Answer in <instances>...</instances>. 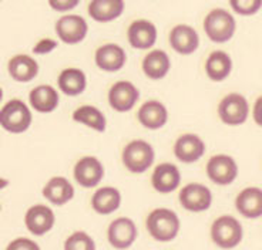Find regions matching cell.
<instances>
[{"instance_id": "20", "label": "cell", "mask_w": 262, "mask_h": 250, "mask_svg": "<svg viewBox=\"0 0 262 250\" xmlns=\"http://www.w3.org/2000/svg\"><path fill=\"white\" fill-rule=\"evenodd\" d=\"M235 208L247 219H256L262 216V189L256 186L245 188L238 193Z\"/></svg>"}, {"instance_id": "24", "label": "cell", "mask_w": 262, "mask_h": 250, "mask_svg": "<svg viewBox=\"0 0 262 250\" xmlns=\"http://www.w3.org/2000/svg\"><path fill=\"white\" fill-rule=\"evenodd\" d=\"M123 0H93L89 5V14L93 20L100 23H108L118 19L124 12Z\"/></svg>"}, {"instance_id": "17", "label": "cell", "mask_w": 262, "mask_h": 250, "mask_svg": "<svg viewBox=\"0 0 262 250\" xmlns=\"http://www.w3.org/2000/svg\"><path fill=\"white\" fill-rule=\"evenodd\" d=\"M181 184V173L177 165L163 162L156 166L151 175V185L160 193H170Z\"/></svg>"}, {"instance_id": "23", "label": "cell", "mask_w": 262, "mask_h": 250, "mask_svg": "<svg viewBox=\"0 0 262 250\" xmlns=\"http://www.w3.org/2000/svg\"><path fill=\"white\" fill-rule=\"evenodd\" d=\"M43 196L54 206H63L74 197V186L64 177H53L43 188Z\"/></svg>"}, {"instance_id": "5", "label": "cell", "mask_w": 262, "mask_h": 250, "mask_svg": "<svg viewBox=\"0 0 262 250\" xmlns=\"http://www.w3.org/2000/svg\"><path fill=\"white\" fill-rule=\"evenodd\" d=\"M156 158V152L144 139H134L125 145L121 159L131 173H144L150 168Z\"/></svg>"}, {"instance_id": "32", "label": "cell", "mask_w": 262, "mask_h": 250, "mask_svg": "<svg viewBox=\"0 0 262 250\" xmlns=\"http://www.w3.org/2000/svg\"><path fill=\"white\" fill-rule=\"evenodd\" d=\"M6 250H41L34 240L29 237H17L7 244Z\"/></svg>"}, {"instance_id": "26", "label": "cell", "mask_w": 262, "mask_h": 250, "mask_svg": "<svg viewBox=\"0 0 262 250\" xmlns=\"http://www.w3.org/2000/svg\"><path fill=\"white\" fill-rule=\"evenodd\" d=\"M121 205V193L117 188L103 186L94 192L92 196V206L98 215H110Z\"/></svg>"}, {"instance_id": "8", "label": "cell", "mask_w": 262, "mask_h": 250, "mask_svg": "<svg viewBox=\"0 0 262 250\" xmlns=\"http://www.w3.org/2000/svg\"><path fill=\"white\" fill-rule=\"evenodd\" d=\"M89 24L79 14H64L56 21V34L66 44H77L85 39Z\"/></svg>"}, {"instance_id": "35", "label": "cell", "mask_w": 262, "mask_h": 250, "mask_svg": "<svg viewBox=\"0 0 262 250\" xmlns=\"http://www.w3.org/2000/svg\"><path fill=\"white\" fill-rule=\"evenodd\" d=\"M252 117H254V121L256 124L262 127V95L259 98L256 99L255 104H254V108H252Z\"/></svg>"}, {"instance_id": "27", "label": "cell", "mask_w": 262, "mask_h": 250, "mask_svg": "<svg viewBox=\"0 0 262 250\" xmlns=\"http://www.w3.org/2000/svg\"><path fill=\"white\" fill-rule=\"evenodd\" d=\"M231 70H232V60L229 57V54L223 50L212 52L205 61V72L211 81L220 83L228 79Z\"/></svg>"}, {"instance_id": "10", "label": "cell", "mask_w": 262, "mask_h": 250, "mask_svg": "<svg viewBox=\"0 0 262 250\" xmlns=\"http://www.w3.org/2000/svg\"><path fill=\"white\" fill-rule=\"evenodd\" d=\"M178 201L184 209L190 212H204L210 209L212 204V193L210 188L203 184H188L184 186L180 195Z\"/></svg>"}, {"instance_id": "21", "label": "cell", "mask_w": 262, "mask_h": 250, "mask_svg": "<svg viewBox=\"0 0 262 250\" xmlns=\"http://www.w3.org/2000/svg\"><path fill=\"white\" fill-rule=\"evenodd\" d=\"M29 101L34 111L41 114L53 112L59 107L60 97L57 90L49 84H41L33 88L29 94Z\"/></svg>"}, {"instance_id": "3", "label": "cell", "mask_w": 262, "mask_h": 250, "mask_svg": "<svg viewBox=\"0 0 262 250\" xmlns=\"http://www.w3.org/2000/svg\"><path fill=\"white\" fill-rule=\"evenodd\" d=\"M236 21L225 9H214L204 19V32L214 43H227L234 37Z\"/></svg>"}, {"instance_id": "4", "label": "cell", "mask_w": 262, "mask_h": 250, "mask_svg": "<svg viewBox=\"0 0 262 250\" xmlns=\"http://www.w3.org/2000/svg\"><path fill=\"white\" fill-rule=\"evenodd\" d=\"M243 236V224L229 215L216 217L211 226V239L221 249H234L241 243Z\"/></svg>"}, {"instance_id": "6", "label": "cell", "mask_w": 262, "mask_h": 250, "mask_svg": "<svg viewBox=\"0 0 262 250\" xmlns=\"http://www.w3.org/2000/svg\"><path fill=\"white\" fill-rule=\"evenodd\" d=\"M218 115L224 124L236 127L244 124L249 115V104L243 94L231 92L225 95L220 106H218Z\"/></svg>"}, {"instance_id": "31", "label": "cell", "mask_w": 262, "mask_h": 250, "mask_svg": "<svg viewBox=\"0 0 262 250\" xmlns=\"http://www.w3.org/2000/svg\"><path fill=\"white\" fill-rule=\"evenodd\" d=\"M231 9L241 16H252L262 7V0H231Z\"/></svg>"}, {"instance_id": "34", "label": "cell", "mask_w": 262, "mask_h": 250, "mask_svg": "<svg viewBox=\"0 0 262 250\" xmlns=\"http://www.w3.org/2000/svg\"><path fill=\"white\" fill-rule=\"evenodd\" d=\"M49 5L56 12H69L79 6V0H50Z\"/></svg>"}, {"instance_id": "14", "label": "cell", "mask_w": 262, "mask_h": 250, "mask_svg": "<svg viewBox=\"0 0 262 250\" xmlns=\"http://www.w3.org/2000/svg\"><path fill=\"white\" fill-rule=\"evenodd\" d=\"M157 27L150 20H134L127 29V39L131 47L138 50H147L157 41Z\"/></svg>"}, {"instance_id": "1", "label": "cell", "mask_w": 262, "mask_h": 250, "mask_svg": "<svg viewBox=\"0 0 262 250\" xmlns=\"http://www.w3.org/2000/svg\"><path fill=\"white\" fill-rule=\"evenodd\" d=\"M145 226L154 240L171 242L178 236L181 222L174 211L167 208H157L148 213Z\"/></svg>"}, {"instance_id": "12", "label": "cell", "mask_w": 262, "mask_h": 250, "mask_svg": "<svg viewBox=\"0 0 262 250\" xmlns=\"http://www.w3.org/2000/svg\"><path fill=\"white\" fill-rule=\"evenodd\" d=\"M74 179L83 188H94L104 178V165L96 157H83L74 165Z\"/></svg>"}, {"instance_id": "16", "label": "cell", "mask_w": 262, "mask_h": 250, "mask_svg": "<svg viewBox=\"0 0 262 250\" xmlns=\"http://www.w3.org/2000/svg\"><path fill=\"white\" fill-rule=\"evenodd\" d=\"M205 142L195 134H183L174 144V155L184 164H192L203 158Z\"/></svg>"}, {"instance_id": "28", "label": "cell", "mask_w": 262, "mask_h": 250, "mask_svg": "<svg viewBox=\"0 0 262 250\" xmlns=\"http://www.w3.org/2000/svg\"><path fill=\"white\" fill-rule=\"evenodd\" d=\"M57 84H59L60 91L69 95V97H76L84 91L87 87V77L83 70L80 68H64L60 72L57 77Z\"/></svg>"}, {"instance_id": "33", "label": "cell", "mask_w": 262, "mask_h": 250, "mask_svg": "<svg viewBox=\"0 0 262 250\" xmlns=\"http://www.w3.org/2000/svg\"><path fill=\"white\" fill-rule=\"evenodd\" d=\"M57 47V41L53 39H41L39 40L34 47H33V53L34 54H49L52 53L53 50Z\"/></svg>"}, {"instance_id": "11", "label": "cell", "mask_w": 262, "mask_h": 250, "mask_svg": "<svg viewBox=\"0 0 262 250\" xmlns=\"http://www.w3.org/2000/svg\"><path fill=\"white\" fill-rule=\"evenodd\" d=\"M56 223V215L52 208L46 205H33L25 215V224L27 231L34 236H43L52 231Z\"/></svg>"}, {"instance_id": "9", "label": "cell", "mask_w": 262, "mask_h": 250, "mask_svg": "<svg viewBox=\"0 0 262 250\" xmlns=\"http://www.w3.org/2000/svg\"><path fill=\"white\" fill-rule=\"evenodd\" d=\"M138 231L134 220L130 217H117L114 219L107 231L108 243L114 249L125 250L137 240Z\"/></svg>"}, {"instance_id": "15", "label": "cell", "mask_w": 262, "mask_h": 250, "mask_svg": "<svg viewBox=\"0 0 262 250\" xmlns=\"http://www.w3.org/2000/svg\"><path fill=\"white\" fill-rule=\"evenodd\" d=\"M94 61L100 70L107 72H116L125 66L127 54L121 46L114 44V43H107L96 50Z\"/></svg>"}, {"instance_id": "19", "label": "cell", "mask_w": 262, "mask_h": 250, "mask_svg": "<svg viewBox=\"0 0 262 250\" xmlns=\"http://www.w3.org/2000/svg\"><path fill=\"white\" fill-rule=\"evenodd\" d=\"M170 44L178 54L188 56L196 52L200 46V36L194 27L188 24H177L170 32Z\"/></svg>"}, {"instance_id": "29", "label": "cell", "mask_w": 262, "mask_h": 250, "mask_svg": "<svg viewBox=\"0 0 262 250\" xmlns=\"http://www.w3.org/2000/svg\"><path fill=\"white\" fill-rule=\"evenodd\" d=\"M73 121L79 122V124L87 125L89 128H92L97 132H104L107 119L104 114L94 106H80L77 110L73 112Z\"/></svg>"}, {"instance_id": "2", "label": "cell", "mask_w": 262, "mask_h": 250, "mask_svg": "<svg viewBox=\"0 0 262 250\" xmlns=\"http://www.w3.org/2000/svg\"><path fill=\"white\" fill-rule=\"evenodd\" d=\"M32 122V111L21 99H10L0 110V125L7 132L21 134L30 128Z\"/></svg>"}, {"instance_id": "18", "label": "cell", "mask_w": 262, "mask_h": 250, "mask_svg": "<svg viewBox=\"0 0 262 250\" xmlns=\"http://www.w3.org/2000/svg\"><path fill=\"white\" fill-rule=\"evenodd\" d=\"M138 122L147 130H160L168 121V110L161 101L150 99L145 101L143 106L138 108L137 112Z\"/></svg>"}, {"instance_id": "30", "label": "cell", "mask_w": 262, "mask_h": 250, "mask_svg": "<svg viewBox=\"0 0 262 250\" xmlns=\"http://www.w3.org/2000/svg\"><path fill=\"white\" fill-rule=\"evenodd\" d=\"M64 250H96V243L89 233L77 231L66 239Z\"/></svg>"}, {"instance_id": "25", "label": "cell", "mask_w": 262, "mask_h": 250, "mask_svg": "<svg viewBox=\"0 0 262 250\" xmlns=\"http://www.w3.org/2000/svg\"><path fill=\"white\" fill-rule=\"evenodd\" d=\"M143 71L150 80L164 79L171 68V60L164 50H151L143 60Z\"/></svg>"}, {"instance_id": "7", "label": "cell", "mask_w": 262, "mask_h": 250, "mask_svg": "<svg viewBox=\"0 0 262 250\" xmlns=\"http://www.w3.org/2000/svg\"><path fill=\"white\" fill-rule=\"evenodd\" d=\"M207 175L214 184L221 186L231 185L238 177V165L229 155H214L207 162Z\"/></svg>"}, {"instance_id": "22", "label": "cell", "mask_w": 262, "mask_h": 250, "mask_svg": "<svg viewBox=\"0 0 262 250\" xmlns=\"http://www.w3.org/2000/svg\"><path fill=\"white\" fill-rule=\"evenodd\" d=\"M7 68L10 77L17 83H29L39 74V63L27 54H16L10 59Z\"/></svg>"}, {"instance_id": "13", "label": "cell", "mask_w": 262, "mask_h": 250, "mask_svg": "<svg viewBox=\"0 0 262 250\" xmlns=\"http://www.w3.org/2000/svg\"><path fill=\"white\" fill-rule=\"evenodd\" d=\"M140 99L138 88L130 81H117L108 91V104L114 111H131Z\"/></svg>"}]
</instances>
